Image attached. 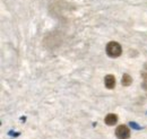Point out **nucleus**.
Masks as SVG:
<instances>
[{"label": "nucleus", "mask_w": 147, "mask_h": 139, "mask_svg": "<svg viewBox=\"0 0 147 139\" xmlns=\"http://www.w3.org/2000/svg\"><path fill=\"white\" fill-rule=\"evenodd\" d=\"M105 51H107V54L110 58H118L122 53V47L120 45V43L114 42V41H111V42H109L107 44Z\"/></svg>", "instance_id": "obj_1"}, {"label": "nucleus", "mask_w": 147, "mask_h": 139, "mask_svg": "<svg viewBox=\"0 0 147 139\" xmlns=\"http://www.w3.org/2000/svg\"><path fill=\"white\" fill-rule=\"evenodd\" d=\"M143 77H144V78H147V74H143Z\"/></svg>", "instance_id": "obj_9"}, {"label": "nucleus", "mask_w": 147, "mask_h": 139, "mask_svg": "<svg viewBox=\"0 0 147 139\" xmlns=\"http://www.w3.org/2000/svg\"><path fill=\"white\" fill-rule=\"evenodd\" d=\"M143 88H145V89L147 90V80L144 82V84H143Z\"/></svg>", "instance_id": "obj_8"}, {"label": "nucleus", "mask_w": 147, "mask_h": 139, "mask_svg": "<svg viewBox=\"0 0 147 139\" xmlns=\"http://www.w3.org/2000/svg\"><path fill=\"white\" fill-rule=\"evenodd\" d=\"M9 135H14V137H17V136H19V132H13V131H9Z\"/></svg>", "instance_id": "obj_7"}, {"label": "nucleus", "mask_w": 147, "mask_h": 139, "mask_svg": "<svg viewBox=\"0 0 147 139\" xmlns=\"http://www.w3.org/2000/svg\"><path fill=\"white\" fill-rule=\"evenodd\" d=\"M115 77L113 75H107L105 78H104V85L108 89H113L115 87Z\"/></svg>", "instance_id": "obj_3"}, {"label": "nucleus", "mask_w": 147, "mask_h": 139, "mask_svg": "<svg viewBox=\"0 0 147 139\" xmlns=\"http://www.w3.org/2000/svg\"><path fill=\"white\" fill-rule=\"evenodd\" d=\"M121 84H122V86H130L131 84H132V78H131V76L128 75V74H123V76H122V78H121Z\"/></svg>", "instance_id": "obj_5"}, {"label": "nucleus", "mask_w": 147, "mask_h": 139, "mask_svg": "<svg viewBox=\"0 0 147 139\" xmlns=\"http://www.w3.org/2000/svg\"><path fill=\"white\" fill-rule=\"evenodd\" d=\"M129 126H130L132 129H135V130H142V127H140L139 124H137L136 122L130 121V122H129Z\"/></svg>", "instance_id": "obj_6"}, {"label": "nucleus", "mask_w": 147, "mask_h": 139, "mask_svg": "<svg viewBox=\"0 0 147 139\" xmlns=\"http://www.w3.org/2000/svg\"><path fill=\"white\" fill-rule=\"evenodd\" d=\"M115 136L118 139H129L130 138V130L126 124H120L115 129Z\"/></svg>", "instance_id": "obj_2"}, {"label": "nucleus", "mask_w": 147, "mask_h": 139, "mask_svg": "<svg viewBox=\"0 0 147 139\" xmlns=\"http://www.w3.org/2000/svg\"><path fill=\"white\" fill-rule=\"evenodd\" d=\"M104 122L108 126H114L118 122V115L114 113H109L105 118H104Z\"/></svg>", "instance_id": "obj_4"}]
</instances>
